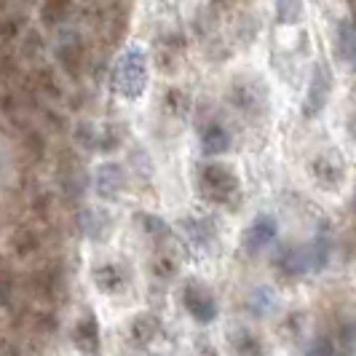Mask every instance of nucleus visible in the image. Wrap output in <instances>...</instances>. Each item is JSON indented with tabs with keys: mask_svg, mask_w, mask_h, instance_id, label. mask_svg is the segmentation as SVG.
Masks as SVG:
<instances>
[{
	"mask_svg": "<svg viewBox=\"0 0 356 356\" xmlns=\"http://www.w3.org/2000/svg\"><path fill=\"white\" fill-rule=\"evenodd\" d=\"M115 78H118V89L124 91L126 97H137L145 86V56H143V51H137V49L126 51L124 59H121V65H118Z\"/></svg>",
	"mask_w": 356,
	"mask_h": 356,
	"instance_id": "1",
	"label": "nucleus"
},
{
	"mask_svg": "<svg viewBox=\"0 0 356 356\" xmlns=\"http://www.w3.org/2000/svg\"><path fill=\"white\" fill-rule=\"evenodd\" d=\"M228 147V134L220 129V126H212L207 134H204V150L207 153H220Z\"/></svg>",
	"mask_w": 356,
	"mask_h": 356,
	"instance_id": "6",
	"label": "nucleus"
},
{
	"mask_svg": "<svg viewBox=\"0 0 356 356\" xmlns=\"http://www.w3.org/2000/svg\"><path fill=\"white\" fill-rule=\"evenodd\" d=\"M276 236V225H273V220L270 217H260V220H254L252 222L250 233H247V247L250 250H260V247H266L268 241Z\"/></svg>",
	"mask_w": 356,
	"mask_h": 356,
	"instance_id": "3",
	"label": "nucleus"
},
{
	"mask_svg": "<svg viewBox=\"0 0 356 356\" xmlns=\"http://www.w3.org/2000/svg\"><path fill=\"white\" fill-rule=\"evenodd\" d=\"M67 11H70V0H46L43 3V22L56 24V22L65 19Z\"/></svg>",
	"mask_w": 356,
	"mask_h": 356,
	"instance_id": "5",
	"label": "nucleus"
},
{
	"mask_svg": "<svg viewBox=\"0 0 356 356\" xmlns=\"http://www.w3.org/2000/svg\"><path fill=\"white\" fill-rule=\"evenodd\" d=\"M340 51L346 54V59H356V24L354 22H343L340 24Z\"/></svg>",
	"mask_w": 356,
	"mask_h": 356,
	"instance_id": "4",
	"label": "nucleus"
},
{
	"mask_svg": "<svg viewBox=\"0 0 356 356\" xmlns=\"http://www.w3.org/2000/svg\"><path fill=\"white\" fill-rule=\"evenodd\" d=\"M185 305L193 311V316L201 321H209L214 319V300L209 298V292H204V289H198V286H191L188 289V295H185Z\"/></svg>",
	"mask_w": 356,
	"mask_h": 356,
	"instance_id": "2",
	"label": "nucleus"
},
{
	"mask_svg": "<svg viewBox=\"0 0 356 356\" xmlns=\"http://www.w3.org/2000/svg\"><path fill=\"white\" fill-rule=\"evenodd\" d=\"M305 356H332V346H330V340H319V343H314V348H311Z\"/></svg>",
	"mask_w": 356,
	"mask_h": 356,
	"instance_id": "7",
	"label": "nucleus"
}]
</instances>
